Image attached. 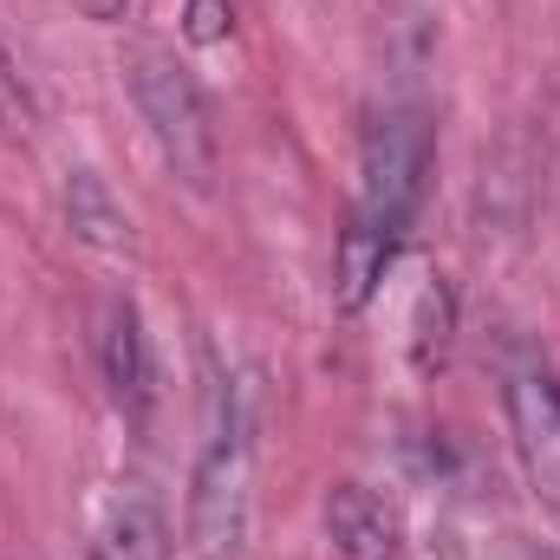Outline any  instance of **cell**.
<instances>
[{
  "instance_id": "8fae6325",
  "label": "cell",
  "mask_w": 560,
  "mask_h": 560,
  "mask_svg": "<svg viewBox=\"0 0 560 560\" xmlns=\"http://www.w3.org/2000/svg\"><path fill=\"white\" fill-rule=\"evenodd\" d=\"M26 118H33V98H26V85H20L13 59L0 52V131L13 138V131H26Z\"/></svg>"
},
{
  "instance_id": "7a4b0ae2",
  "label": "cell",
  "mask_w": 560,
  "mask_h": 560,
  "mask_svg": "<svg viewBox=\"0 0 560 560\" xmlns=\"http://www.w3.org/2000/svg\"><path fill=\"white\" fill-rule=\"evenodd\" d=\"M125 85H131V105L150 125V143L163 150L170 176L183 189L209 196L215 189V125H209V98L189 79V66L170 46L138 39V46H125Z\"/></svg>"
},
{
  "instance_id": "30bf717a",
  "label": "cell",
  "mask_w": 560,
  "mask_h": 560,
  "mask_svg": "<svg viewBox=\"0 0 560 560\" xmlns=\"http://www.w3.org/2000/svg\"><path fill=\"white\" fill-rule=\"evenodd\" d=\"M183 33L189 46H222L235 33V0H183Z\"/></svg>"
},
{
  "instance_id": "52a82bcc",
  "label": "cell",
  "mask_w": 560,
  "mask_h": 560,
  "mask_svg": "<svg viewBox=\"0 0 560 560\" xmlns=\"http://www.w3.org/2000/svg\"><path fill=\"white\" fill-rule=\"evenodd\" d=\"M59 209H66V229L98 248V255H125L138 235H131V215L125 202L112 196V183L98 170H66V189H59Z\"/></svg>"
},
{
  "instance_id": "6da1fadb",
  "label": "cell",
  "mask_w": 560,
  "mask_h": 560,
  "mask_svg": "<svg viewBox=\"0 0 560 560\" xmlns=\"http://www.w3.org/2000/svg\"><path fill=\"white\" fill-rule=\"evenodd\" d=\"M248 502H255V443H248V411L229 378L209 392V423L202 450L189 469V555L196 560H242L248 548Z\"/></svg>"
},
{
  "instance_id": "3957f363",
  "label": "cell",
  "mask_w": 560,
  "mask_h": 560,
  "mask_svg": "<svg viewBox=\"0 0 560 560\" xmlns=\"http://www.w3.org/2000/svg\"><path fill=\"white\" fill-rule=\"evenodd\" d=\"M430 170H436V131L418 105H385L365 143H359V202L352 215L365 229H378L392 248H405L411 222L423 209V189H430Z\"/></svg>"
},
{
  "instance_id": "7c38bea8",
  "label": "cell",
  "mask_w": 560,
  "mask_h": 560,
  "mask_svg": "<svg viewBox=\"0 0 560 560\" xmlns=\"http://www.w3.org/2000/svg\"><path fill=\"white\" fill-rule=\"evenodd\" d=\"M85 7V20H98V26H118L125 13H131V0H79Z\"/></svg>"
},
{
  "instance_id": "4fadbf2b",
  "label": "cell",
  "mask_w": 560,
  "mask_h": 560,
  "mask_svg": "<svg viewBox=\"0 0 560 560\" xmlns=\"http://www.w3.org/2000/svg\"><path fill=\"white\" fill-rule=\"evenodd\" d=\"M522 560H560V555H541V548H528V555H522Z\"/></svg>"
},
{
  "instance_id": "5b68a950",
  "label": "cell",
  "mask_w": 560,
  "mask_h": 560,
  "mask_svg": "<svg viewBox=\"0 0 560 560\" xmlns=\"http://www.w3.org/2000/svg\"><path fill=\"white\" fill-rule=\"evenodd\" d=\"M98 365H105V385H112V405L125 411L131 430L150 423L156 405V365H150V332H143V313L118 293L105 306V326H98Z\"/></svg>"
},
{
  "instance_id": "ba28073f",
  "label": "cell",
  "mask_w": 560,
  "mask_h": 560,
  "mask_svg": "<svg viewBox=\"0 0 560 560\" xmlns=\"http://www.w3.org/2000/svg\"><path fill=\"white\" fill-rule=\"evenodd\" d=\"M85 560H170V515H163V502L143 495V489L118 495L112 515L98 522Z\"/></svg>"
},
{
  "instance_id": "8992f818",
  "label": "cell",
  "mask_w": 560,
  "mask_h": 560,
  "mask_svg": "<svg viewBox=\"0 0 560 560\" xmlns=\"http://www.w3.org/2000/svg\"><path fill=\"white\" fill-rule=\"evenodd\" d=\"M319 515H326V541H332L339 560H398V548H405L398 509H392L372 482H359V476L332 482Z\"/></svg>"
},
{
  "instance_id": "277c9868",
  "label": "cell",
  "mask_w": 560,
  "mask_h": 560,
  "mask_svg": "<svg viewBox=\"0 0 560 560\" xmlns=\"http://www.w3.org/2000/svg\"><path fill=\"white\" fill-rule=\"evenodd\" d=\"M502 411H509V436H515V456H522L528 489L541 495V509L560 522V378L541 359L509 365Z\"/></svg>"
},
{
  "instance_id": "9c48e42d",
  "label": "cell",
  "mask_w": 560,
  "mask_h": 560,
  "mask_svg": "<svg viewBox=\"0 0 560 560\" xmlns=\"http://www.w3.org/2000/svg\"><path fill=\"white\" fill-rule=\"evenodd\" d=\"M392 261H398V248L378 229H365L359 215H346L339 248H332V300H339V313H365Z\"/></svg>"
}]
</instances>
